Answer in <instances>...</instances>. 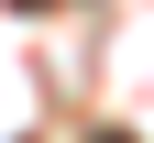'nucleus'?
<instances>
[{
  "label": "nucleus",
  "mask_w": 154,
  "mask_h": 143,
  "mask_svg": "<svg viewBox=\"0 0 154 143\" xmlns=\"http://www.w3.org/2000/svg\"><path fill=\"white\" fill-rule=\"evenodd\" d=\"M99 143H121V132H99Z\"/></svg>",
  "instance_id": "1"
}]
</instances>
